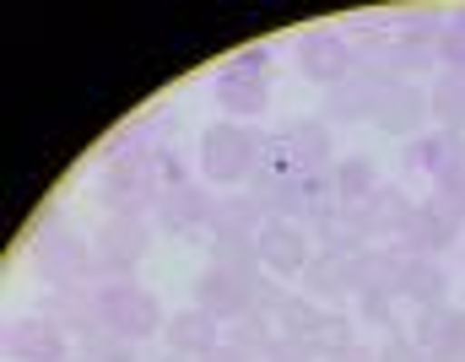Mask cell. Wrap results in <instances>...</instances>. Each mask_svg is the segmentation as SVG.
I'll list each match as a JSON object with an SVG mask.
<instances>
[{
    "instance_id": "obj_3",
    "label": "cell",
    "mask_w": 465,
    "mask_h": 362,
    "mask_svg": "<svg viewBox=\"0 0 465 362\" xmlns=\"http://www.w3.org/2000/svg\"><path fill=\"white\" fill-rule=\"evenodd\" d=\"M265 141H271V135H265V130H249V124H232V120L212 124V130L201 135V173H206L212 184H243Z\"/></svg>"
},
{
    "instance_id": "obj_1",
    "label": "cell",
    "mask_w": 465,
    "mask_h": 362,
    "mask_svg": "<svg viewBox=\"0 0 465 362\" xmlns=\"http://www.w3.org/2000/svg\"><path fill=\"white\" fill-rule=\"evenodd\" d=\"M27 254H33L38 276L54 281V287H82V281L98 276V254H93V243L82 239V233H71L65 222H54V217H38V222H33V233H27Z\"/></svg>"
},
{
    "instance_id": "obj_24",
    "label": "cell",
    "mask_w": 465,
    "mask_h": 362,
    "mask_svg": "<svg viewBox=\"0 0 465 362\" xmlns=\"http://www.w3.org/2000/svg\"><path fill=\"white\" fill-rule=\"evenodd\" d=\"M309 233L320 239V249H325V254H347V259H351V254H362V249H368V233H362V222H357V211H351V206L325 211Z\"/></svg>"
},
{
    "instance_id": "obj_21",
    "label": "cell",
    "mask_w": 465,
    "mask_h": 362,
    "mask_svg": "<svg viewBox=\"0 0 465 362\" xmlns=\"http://www.w3.org/2000/svg\"><path fill=\"white\" fill-rule=\"evenodd\" d=\"M428 65H439V44H422V38H390L373 71L390 76V82H411V76L428 71Z\"/></svg>"
},
{
    "instance_id": "obj_20",
    "label": "cell",
    "mask_w": 465,
    "mask_h": 362,
    "mask_svg": "<svg viewBox=\"0 0 465 362\" xmlns=\"http://www.w3.org/2000/svg\"><path fill=\"white\" fill-rule=\"evenodd\" d=\"M260 228H265V211H260L254 195H223L212 206V222H206L212 243L217 239H260Z\"/></svg>"
},
{
    "instance_id": "obj_40",
    "label": "cell",
    "mask_w": 465,
    "mask_h": 362,
    "mask_svg": "<svg viewBox=\"0 0 465 362\" xmlns=\"http://www.w3.org/2000/svg\"><path fill=\"white\" fill-rule=\"evenodd\" d=\"M71 362H87V357H71Z\"/></svg>"
},
{
    "instance_id": "obj_15",
    "label": "cell",
    "mask_w": 465,
    "mask_h": 362,
    "mask_svg": "<svg viewBox=\"0 0 465 362\" xmlns=\"http://www.w3.org/2000/svg\"><path fill=\"white\" fill-rule=\"evenodd\" d=\"M212 98L238 114V120H260L265 109H271V76H243V71H217V82H212Z\"/></svg>"
},
{
    "instance_id": "obj_31",
    "label": "cell",
    "mask_w": 465,
    "mask_h": 362,
    "mask_svg": "<svg viewBox=\"0 0 465 362\" xmlns=\"http://www.w3.org/2000/svg\"><path fill=\"white\" fill-rule=\"evenodd\" d=\"M439 65H444V71H465V5H460V11H450V22H444Z\"/></svg>"
},
{
    "instance_id": "obj_30",
    "label": "cell",
    "mask_w": 465,
    "mask_h": 362,
    "mask_svg": "<svg viewBox=\"0 0 465 362\" xmlns=\"http://www.w3.org/2000/svg\"><path fill=\"white\" fill-rule=\"evenodd\" d=\"M212 265H223L232 276H260V254H254V239H217L212 243Z\"/></svg>"
},
{
    "instance_id": "obj_36",
    "label": "cell",
    "mask_w": 465,
    "mask_h": 362,
    "mask_svg": "<svg viewBox=\"0 0 465 362\" xmlns=\"http://www.w3.org/2000/svg\"><path fill=\"white\" fill-rule=\"evenodd\" d=\"M87 362H141L124 341H109V347H98V352H87Z\"/></svg>"
},
{
    "instance_id": "obj_10",
    "label": "cell",
    "mask_w": 465,
    "mask_h": 362,
    "mask_svg": "<svg viewBox=\"0 0 465 362\" xmlns=\"http://www.w3.org/2000/svg\"><path fill=\"white\" fill-rule=\"evenodd\" d=\"M406 168L444 184L455 168H465V135L460 130H428V135H411L406 141Z\"/></svg>"
},
{
    "instance_id": "obj_17",
    "label": "cell",
    "mask_w": 465,
    "mask_h": 362,
    "mask_svg": "<svg viewBox=\"0 0 465 362\" xmlns=\"http://www.w3.org/2000/svg\"><path fill=\"white\" fill-rule=\"evenodd\" d=\"M282 135V146H287V157H292V168L298 173H325L336 157V146H331V124L325 120H303V124H287V130H276Z\"/></svg>"
},
{
    "instance_id": "obj_12",
    "label": "cell",
    "mask_w": 465,
    "mask_h": 362,
    "mask_svg": "<svg viewBox=\"0 0 465 362\" xmlns=\"http://www.w3.org/2000/svg\"><path fill=\"white\" fill-rule=\"evenodd\" d=\"M249 287H254V276H232L223 265H206L201 281H195V308H206L223 325H232V319L249 314Z\"/></svg>"
},
{
    "instance_id": "obj_7",
    "label": "cell",
    "mask_w": 465,
    "mask_h": 362,
    "mask_svg": "<svg viewBox=\"0 0 465 362\" xmlns=\"http://www.w3.org/2000/svg\"><path fill=\"white\" fill-rule=\"evenodd\" d=\"M5 357L11 362H71V347H65V330L49 319V314H16L5 325Z\"/></svg>"
},
{
    "instance_id": "obj_14",
    "label": "cell",
    "mask_w": 465,
    "mask_h": 362,
    "mask_svg": "<svg viewBox=\"0 0 465 362\" xmlns=\"http://www.w3.org/2000/svg\"><path fill=\"white\" fill-rule=\"evenodd\" d=\"M168 352H179V357H206V352H217L223 347V319L217 314H206V308H179V314H168Z\"/></svg>"
},
{
    "instance_id": "obj_28",
    "label": "cell",
    "mask_w": 465,
    "mask_h": 362,
    "mask_svg": "<svg viewBox=\"0 0 465 362\" xmlns=\"http://www.w3.org/2000/svg\"><path fill=\"white\" fill-rule=\"evenodd\" d=\"M309 341L320 347V357H341V352H351V347H357V341H351V319L341 314V308H325Z\"/></svg>"
},
{
    "instance_id": "obj_4",
    "label": "cell",
    "mask_w": 465,
    "mask_h": 362,
    "mask_svg": "<svg viewBox=\"0 0 465 362\" xmlns=\"http://www.w3.org/2000/svg\"><path fill=\"white\" fill-rule=\"evenodd\" d=\"M152 243V222L146 217H109L104 233L93 239L98 254V281H135V265Z\"/></svg>"
},
{
    "instance_id": "obj_35",
    "label": "cell",
    "mask_w": 465,
    "mask_h": 362,
    "mask_svg": "<svg viewBox=\"0 0 465 362\" xmlns=\"http://www.w3.org/2000/svg\"><path fill=\"white\" fill-rule=\"evenodd\" d=\"M373 362H433V357H428L411 336H401V341H384V347L373 352Z\"/></svg>"
},
{
    "instance_id": "obj_13",
    "label": "cell",
    "mask_w": 465,
    "mask_h": 362,
    "mask_svg": "<svg viewBox=\"0 0 465 362\" xmlns=\"http://www.w3.org/2000/svg\"><path fill=\"white\" fill-rule=\"evenodd\" d=\"M373 120H379V130L411 141V135H422V120H428V93L417 82H390L373 98Z\"/></svg>"
},
{
    "instance_id": "obj_9",
    "label": "cell",
    "mask_w": 465,
    "mask_h": 362,
    "mask_svg": "<svg viewBox=\"0 0 465 362\" xmlns=\"http://www.w3.org/2000/svg\"><path fill=\"white\" fill-rule=\"evenodd\" d=\"M212 195L201 190V184H179V190H163L157 201H152V228H163V233H173V239H184V233H201L206 222H212Z\"/></svg>"
},
{
    "instance_id": "obj_37",
    "label": "cell",
    "mask_w": 465,
    "mask_h": 362,
    "mask_svg": "<svg viewBox=\"0 0 465 362\" xmlns=\"http://www.w3.org/2000/svg\"><path fill=\"white\" fill-rule=\"evenodd\" d=\"M201 362H249L243 352H232V347H217V352H206Z\"/></svg>"
},
{
    "instance_id": "obj_16",
    "label": "cell",
    "mask_w": 465,
    "mask_h": 362,
    "mask_svg": "<svg viewBox=\"0 0 465 362\" xmlns=\"http://www.w3.org/2000/svg\"><path fill=\"white\" fill-rule=\"evenodd\" d=\"M347 292H357V270H351L347 254H314L309 265H303V298H314L320 308L325 303H341Z\"/></svg>"
},
{
    "instance_id": "obj_26",
    "label": "cell",
    "mask_w": 465,
    "mask_h": 362,
    "mask_svg": "<svg viewBox=\"0 0 465 362\" xmlns=\"http://www.w3.org/2000/svg\"><path fill=\"white\" fill-rule=\"evenodd\" d=\"M223 347H232V352H243V357L265 362V352L276 347V319L271 314H243V319H232V325H223Z\"/></svg>"
},
{
    "instance_id": "obj_5",
    "label": "cell",
    "mask_w": 465,
    "mask_h": 362,
    "mask_svg": "<svg viewBox=\"0 0 465 362\" xmlns=\"http://www.w3.org/2000/svg\"><path fill=\"white\" fill-rule=\"evenodd\" d=\"M98 201L109 206V217H141V211H152L157 190H152L141 157H109V162H104V173H98Z\"/></svg>"
},
{
    "instance_id": "obj_8",
    "label": "cell",
    "mask_w": 465,
    "mask_h": 362,
    "mask_svg": "<svg viewBox=\"0 0 465 362\" xmlns=\"http://www.w3.org/2000/svg\"><path fill=\"white\" fill-rule=\"evenodd\" d=\"M254 254H260V265H265L271 276H303V265L314 259L309 228L282 222V217H265V228H260V239H254Z\"/></svg>"
},
{
    "instance_id": "obj_27",
    "label": "cell",
    "mask_w": 465,
    "mask_h": 362,
    "mask_svg": "<svg viewBox=\"0 0 465 362\" xmlns=\"http://www.w3.org/2000/svg\"><path fill=\"white\" fill-rule=\"evenodd\" d=\"M428 109L444 120V130H460L465 124V71H439V82L428 93Z\"/></svg>"
},
{
    "instance_id": "obj_38",
    "label": "cell",
    "mask_w": 465,
    "mask_h": 362,
    "mask_svg": "<svg viewBox=\"0 0 465 362\" xmlns=\"http://www.w3.org/2000/svg\"><path fill=\"white\" fill-rule=\"evenodd\" d=\"M331 362H373V352H362V347H351V352H341V357H331Z\"/></svg>"
},
{
    "instance_id": "obj_11",
    "label": "cell",
    "mask_w": 465,
    "mask_h": 362,
    "mask_svg": "<svg viewBox=\"0 0 465 362\" xmlns=\"http://www.w3.org/2000/svg\"><path fill=\"white\" fill-rule=\"evenodd\" d=\"M390 87V76H379L373 65H357L347 82H336V87H325V124H351L362 120V114H373V98Z\"/></svg>"
},
{
    "instance_id": "obj_2",
    "label": "cell",
    "mask_w": 465,
    "mask_h": 362,
    "mask_svg": "<svg viewBox=\"0 0 465 362\" xmlns=\"http://www.w3.org/2000/svg\"><path fill=\"white\" fill-rule=\"evenodd\" d=\"M93 303H98V325L114 341H124V347H135V341H146V336H157L168 325L163 308H157V298L146 287H135V281H98Z\"/></svg>"
},
{
    "instance_id": "obj_32",
    "label": "cell",
    "mask_w": 465,
    "mask_h": 362,
    "mask_svg": "<svg viewBox=\"0 0 465 362\" xmlns=\"http://www.w3.org/2000/svg\"><path fill=\"white\" fill-rule=\"evenodd\" d=\"M228 71H243V76H271V44H243L223 60Z\"/></svg>"
},
{
    "instance_id": "obj_33",
    "label": "cell",
    "mask_w": 465,
    "mask_h": 362,
    "mask_svg": "<svg viewBox=\"0 0 465 362\" xmlns=\"http://www.w3.org/2000/svg\"><path fill=\"white\" fill-rule=\"evenodd\" d=\"M265 362H320V347L298 341V336H276V347L265 352Z\"/></svg>"
},
{
    "instance_id": "obj_23",
    "label": "cell",
    "mask_w": 465,
    "mask_h": 362,
    "mask_svg": "<svg viewBox=\"0 0 465 362\" xmlns=\"http://www.w3.org/2000/svg\"><path fill=\"white\" fill-rule=\"evenodd\" d=\"M444 292H450V276H444V265L439 259H401V298H411L417 308H433V303H444Z\"/></svg>"
},
{
    "instance_id": "obj_34",
    "label": "cell",
    "mask_w": 465,
    "mask_h": 362,
    "mask_svg": "<svg viewBox=\"0 0 465 362\" xmlns=\"http://www.w3.org/2000/svg\"><path fill=\"white\" fill-rule=\"evenodd\" d=\"M362 325H395V292L368 287L362 292Z\"/></svg>"
},
{
    "instance_id": "obj_29",
    "label": "cell",
    "mask_w": 465,
    "mask_h": 362,
    "mask_svg": "<svg viewBox=\"0 0 465 362\" xmlns=\"http://www.w3.org/2000/svg\"><path fill=\"white\" fill-rule=\"evenodd\" d=\"M320 314H325V308H320L314 298H292V292H287V303L276 308V325H282V336L309 341V336H314V325H320Z\"/></svg>"
},
{
    "instance_id": "obj_39",
    "label": "cell",
    "mask_w": 465,
    "mask_h": 362,
    "mask_svg": "<svg viewBox=\"0 0 465 362\" xmlns=\"http://www.w3.org/2000/svg\"><path fill=\"white\" fill-rule=\"evenodd\" d=\"M163 362H201V357H179V352H168V357H163Z\"/></svg>"
},
{
    "instance_id": "obj_22",
    "label": "cell",
    "mask_w": 465,
    "mask_h": 362,
    "mask_svg": "<svg viewBox=\"0 0 465 362\" xmlns=\"http://www.w3.org/2000/svg\"><path fill=\"white\" fill-rule=\"evenodd\" d=\"M325 179H331L336 206H351V211L379 190V173H373V162H368V157H341V162H331V168H325Z\"/></svg>"
},
{
    "instance_id": "obj_6",
    "label": "cell",
    "mask_w": 465,
    "mask_h": 362,
    "mask_svg": "<svg viewBox=\"0 0 465 362\" xmlns=\"http://www.w3.org/2000/svg\"><path fill=\"white\" fill-rule=\"evenodd\" d=\"M298 71H303L309 82H320V87H336V82H347L351 71H357V49H351L347 33L314 27V33H303V44H298Z\"/></svg>"
},
{
    "instance_id": "obj_25",
    "label": "cell",
    "mask_w": 465,
    "mask_h": 362,
    "mask_svg": "<svg viewBox=\"0 0 465 362\" xmlns=\"http://www.w3.org/2000/svg\"><path fill=\"white\" fill-rule=\"evenodd\" d=\"M401 249L390 243V249H362V254H351V270H357V292H368V287H379V292H401Z\"/></svg>"
},
{
    "instance_id": "obj_19",
    "label": "cell",
    "mask_w": 465,
    "mask_h": 362,
    "mask_svg": "<svg viewBox=\"0 0 465 362\" xmlns=\"http://www.w3.org/2000/svg\"><path fill=\"white\" fill-rule=\"evenodd\" d=\"M455 233H460V228H450V222L422 201V206H411V217H406V228H401L395 249H401V254H411V259H433V254L455 239Z\"/></svg>"
},
{
    "instance_id": "obj_18",
    "label": "cell",
    "mask_w": 465,
    "mask_h": 362,
    "mask_svg": "<svg viewBox=\"0 0 465 362\" xmlns=\"http://www.w3.org/2000/svg\"><path fill=\"white\" fill-rule=\"evenodd\" d=\"M406 217H411V201H406V190H395V184H379V190L357 206V222H362L368 239H401Z\"/></svg>"
}]
</instances>
